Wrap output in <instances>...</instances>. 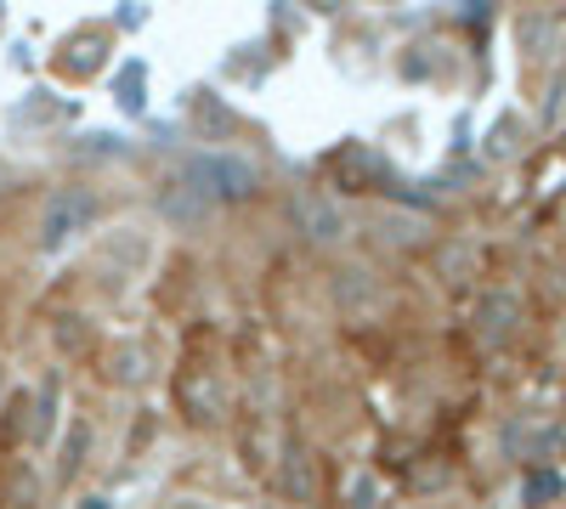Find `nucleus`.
<instances>
[{
    "instance_id": "1",
    "label": "nucleus",
    "mask_w": 566,
    "mask_h": 509,
    "mask_svg": "<svg viewBox=\"0 0 566 509\" xmlns=\"http://www.w3.org/2000/svg\"><path fill=\"white\" fill-rule=\"evenodd\" d=\"M91 221H97V199H91L85 188H63V193L45 199L34 244H40L45 255H57V250H69L74 238H85V233H91Z\"/></svg>"
},
{
    "instance_id": "2",
    "label": "nucleus",
    "mask_w": 566,
    "mask_h": 509,
    "mask_svg": "<svg viewBox=\"0 0 566 509\" xmlns=\"http://www.w3.org/2000/svg\"><path fill=\"white\" fill-rule=\"evenodd\" d=\"M193 181L205 193H216V199H255L261 170L250 159H239V153H210V159L193 165Z\"/></svg>"
},
{
    "instance_id": "3",
    "label": "nucleus",
    "mask_w": 566,
    "mask_h": 509,
    "mask_svg": "<svg viewBox=\"0 0 566 509\" xmlns=\"http://www.w3.org/2000/svg\"><path fill=\"white\" fill-rule=\"evenodd\" d=\"M295 221H301V233H306L312 244H340V238H346V210H340L335 199L306 193V199L295 204Z\"/></svg>"
},
{
    "instance_id": "4",
    "label": "nucleus",
    "mask_w": 566,
    "mask_h": 509,
    "mask_svg": "<svg viewBox=\"0 0 566 509\" xmlns=\"http://www.w3.org/2000/svg\"><path fill=\"white\" fill-rule=\"evenodd\" d=\"M85 425H74V436H69V447H63V465H57V481H74V470H80V458H85Z\"/></svg>"
},
{
    "instance_id": "5",
    "label": "nucleus",
    "mask_w": 566,
    "mask_h": 509,
    "mask_svg": "<svg viewBox=\"0 0 566 509\" xmlns=\"http://www.w3.org/2000/svg\"><path fill=\"white\" fill-rule=\"evenodd\" d=\"M52 407H57V380H45V402H40V413H34V442L52 436Z\"/></svg>"
},
{
    "instance_id": "6",
    "label": "nucleus",
    "mask_w": 566,
    "mask_h": 509,
    "mask_svg": "<svg viewBox=\"0 0 566 509\" xmlns=\"http://www.w3.org/2000/svg\"><path fill=\"white\" fill-rule=\"evenodd\" d=\"M0 396H7V357H0Z\"/></svg>"
}]
</instances>
